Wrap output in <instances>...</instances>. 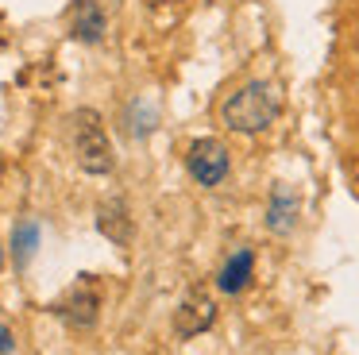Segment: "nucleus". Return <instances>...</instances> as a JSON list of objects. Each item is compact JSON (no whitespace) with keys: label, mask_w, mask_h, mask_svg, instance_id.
Listing matches in <instances>:
<instances>
[{"label":"nucleus","mask_w":359,"mask_h":355,"mask_svg":"<svg viewBox=\"0 0 359 355\" xmlns=\"http://www.w3.org/2000/svg\"><path fill=\"white\" fill-rule=\"evenodd\" d=\"M282 108L278 85L271 81H248L243 89H236L232 97L220 108V120H224L228 131H240V135H255V131H266L274 123Z\"/></svg>","instance_id":"f257e3e1"},{"label":"nucleus","mask_w":359,"mask_h":355,"mask_svg":"<svg viewBox=\"0 0 359 355\" xmlns=\"http://www.w3.org/2000/svg\"><path fill=\"white\" fill-rule=\"evenodd\" d=\"M74 143H78V166L86 174H109L112 170V143L93 108H81L74 116Z\"/></svg>","instance_id":"f03ea898"},{"label":"nucleus","mask_w":359,"mask_h":355,"mask_svg":"<svg viewBox=\"0 0 359 355\" xmlns=\"http://www.w3.org/2000/svg\"><path fill=\"white\" fill-rule=\"evenodd\" d=\"M189 174H194L197 185H220L228 174V147L220 139H197L189 147V159H186Z\"/></svg>","instance_id":"7ed1b4c3"},{"label":"nucleus","mask_w":359,"mask_h":355,"mask_svg":"<svg viewBox=\"0 0 359 355\" xmlns=\"http://www.w3.org/2000/svg\"><path fill=\"white\" fill-rule=\"evenodd\" d=\"M212 321H217V305H212L205 293H194V297H186L182 309L174 313V332L189 340V336H197V332H205Z\"/></svg>","instance_id":"20e7f679"},{"label":"nucleus","mask_w":359,"mask_h":355,"mask_svg":"<svg viewBox=\"0 0 359 355\" xmlns=\"http://www.w3.org/2000/svg\"><path fill=\"white\" fill-rule=\"evenodd\" d=\"M97 228H101V236H109L120 247L132 243V216H128L124 201H104L97 208Z\"/></svg>","instance_id":"39448f33"},{"label":"nucleus","mask_w":359,"mask_h":355,"mask_svg":"<svg viewBox=\"0 0 359 355\" xmlns=\"http://www.w3.org/2000/svg\"><path fill=\"white\" fill-rule=\"evenodd\" d=\"M97 309H101V297H97V290H89V286L81 290V286H78V290H74L70 297L58 305V313H62L70 324H78V328H89V324L97 321Z\"/></svg>","instance_id":"423d86ee"},{"label":"nucleus","mask_w":359,"mask_h":355,"mask_svg":"<svg viewBox=\"0 0 359 355\" xmlns=\"http://www.w3.org/2000/svg\"><path fill=\"white\" fill-rule=\"evenodd\" d=\"M251 267H255V255L243 247V251H236L232 259L224 262V270H220V278H217V286L224 293H240L243 286L251 282Z\"/></svg>","instance_id":"0eeeda50"},{"label":"nucleus","mask_w":359,"mask_h":355,"mask_svg":"<svg viewBox=\"0 0 359 355\" xmlns=\"http://www.w3.org/2000/svg\"><path fill=\"white\" fill-rule=\"evenodd\" d=\"M297 220V197L286 189V185H278L271 197V208H266V224H271L274 232H290Z\"/></svg>","instance_id":"6e6552de"},{"label":"nucleus","mask_w":359,"mask_h":355,"mask_svg":"<svg viewBox=\"0 0 359 355\" xmlns=\"http://www.w3.org/2000/svg\"><path fill=\"white\" fill-rule=\"evenodd\" d=\"M74 35H78L81 43H101L104 12L93 4V0H81V4H78V15H74Z\"/></svg>","instance_id":"1a4fd4ad"},{"label":"nucleus","mask_w":359,"mask_h":355,"mask_svg":"<svg viewBox=\"0 0 359 355\" xmlns=\"http://www.w3.org/2000/svg\"><path fill=\"white\" fill-rule=\"evenodd\" d=\"M35 239H39V228H35L32 220L16 228V255H20V259H27V255L35 251Z\"/></svg>","instance_id":"9d476101"},{"label":"nucleus","mask_w":359,"mask_h":355,"mask_svg":"<svg viewBox=\"0 0 359 355\" xmlns=\"http://www.w3.org/2000/svg\"><path fill=\"white\" fill-rule=\"evenodd\" d=\"M12 347H16V344H12V332L0 328V351H12Z\"/></svg>","instance_id":"9b49d317"},{"label":"nucleus","mask_w":359,"mask_h":355,"mask_svg":"<svg viewBox=\"0 0 359 355\" xmlns=\"http://www.w3.org/2000/svg\"><path fill=\"white\" fill-rule=\"evenodd\" d=\"M166 4H178V0H166Z\"/></svg>","instance_id":"f8f14e48"},{"label":"nucleus","mask_w":359,"mask_h":355,"mask_svg":"<svg viewBox=\"0 0 359 355\" xmlns=\"http://www.w3.org/2000/svg\"><path fill=\"white\" fill-rule=\"evenodd\" d=\"M0 262H4V255H0Z\"/></svg>","instance_id":"ddd939ff"}]
</instances>
